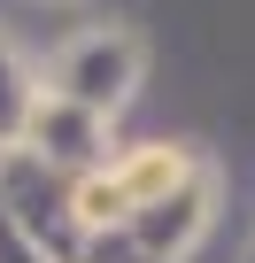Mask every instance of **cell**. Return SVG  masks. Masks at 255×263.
Wrapping results in <instances>:
<instances>
[{"label": "cell", "mask_w": 255, "mask_h": 263, "mask_svg": "<svg viewBox=\"0 0 255 263\" xmlns=\"http://www.w3.org/2000/svg\"><path fill=\"white\" fill-rule=\"evenodd\" d=\"M178 178H186V147H140V155H124V171H116V186H124V201H132V209L163 201Z\"/></svg>", "instance_id": "6da1fadb"}, {"label": "cell", "mask_w": 255, "mask_h": 263, "mask_svg": "<svg viewBox=\"0 0 255 263\" xmlns=\"http://www.w3.org/2000/svg\"><path fill=\"white\" fill-rule=\"evenodd\" d=\"M70 209H77V224H124V217H132V201H124V186H116V171H101V178H85Z\"/></svg>", "instance_id": "7a4b0ae2"}]
</instances>
